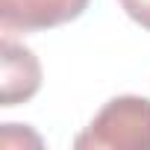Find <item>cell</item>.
Masks as SVG:
<instances>
[{"mask_svg": "<svg viewBox=\"0 0 150 150\" xmlns=\"http://www.w3.org/2000/svg\"><path fill=\"white\" fill-rule=\"evenodd\" d=\"M41 88V65L35 53L24 44H15L9 35L3 38V91L0 106L27 103Z\"/></svg>", "mask_w": 150, "mask_h": 150, "instance_id": "3957f363", "label": "cell"}, {"mask_svg": "<svg viewBox=\"0 0 150 150\" xmlns=\"http://www.w3.org/2000/svg\"><path fill=\"white\" fill-rule=\"evenodd\" d=\"M80 150H150V100L138 94L112 97L77 135Z\"/></svg>", "mask_w": 150, "mask_h": 150, "instance_id": "6da1fadb", "label": "cell"}, {"mask_svg": "<svg viewBox=\"0 0 150 150\" xmlns=\"http://www.w3.org/2000/svg\"><path fill=\"white\" fill-rule=\"evenodd\" d=\"M86 6L88 0H0V21L6 33H38L77 21Z\"/></svg>", "mask_w": 150, "mask_h": 150, "instance_id": "7a4b0ae2", "label": "cell"}, {"mask_svg": "<svg viewBox=\"0 0 150 150\" xmlns=\"http://www.w3.org/2000/svg\"><path fill=\"white\" fill-rule=\"evenodd\" d=\"M124 6V12L144 30H150V0H118Z\"/></svg>", "mask_w": 150, "mask_h": 150, "instance_id": "277c9868", "label": "cell"}]
</instances>
